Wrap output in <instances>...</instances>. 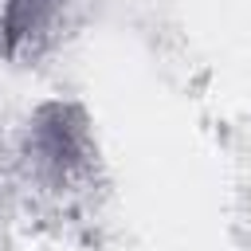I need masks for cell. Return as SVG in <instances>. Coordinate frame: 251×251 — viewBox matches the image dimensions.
<instances>
[{
  "instance_id": "6da1fadb",
  "label": "cell",
  "mask_w": 251,
  "mask_h": 251,
  "mask_svg": "<svg viewBox=\"0 0 251 251\" xmlns=\"http://www.w3.org/2000/svg\"><path fill=\"white\" fill-rule=\"evenodd\" d=\"M67 0H0V51L20 59L51 39Z\"/></svg>"
}]
</instances>
